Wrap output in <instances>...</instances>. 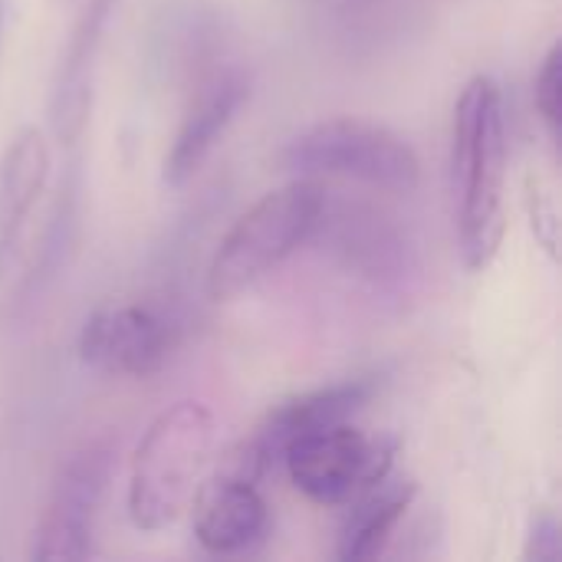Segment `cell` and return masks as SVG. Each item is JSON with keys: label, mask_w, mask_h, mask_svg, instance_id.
I'll return each mask as SVG.
<instances>
[{"label": "cell", "mask_w": 562, "mask_h": 562, "mask_svg": "<svg viewBox=\"0 0 562 562\" xmlns=\"http://www.w3.org/2000/svg\"><path fill=\"white\" fill-rule=\"evenodd\" d=\"M310 240L362 286L382 300H408L422 283V254L408 227L385 207L362 198H333L326 191L323 211Z\"/></svg>", "instance_id": "4"}, {"label": "cell", "mask_w": 562, "mask_h": 562, "mask_svg": "<svg viewBox=\"0 0 562 562\" xmlns=\"http://www.w3.org/2000/svg\"><path fill=\"white\" fill-rule=\"evenodd\" d=\"M300 494L316 504H349L356 494L382 481L395 464V441L366 438L349 422L316 428L286 445L280 458Z\"/></svg>", "instance_id": "7"}, {"label": "cell", "mask_w": 562, "mask_h": 562, "mask_svg": "<svg viewBox=\"0 0 562 562\" xmlns=\"http://www.w3.org/2000/svg\"><path fill=\"white\" fill-rule=\"evenodd\" d=\"M326 188L319 178H293L277 191H267L237 224L227 231L207 267V296L227 303L267 273H273L296 247H303L323 211Z\"/></svg>", "instance_id": "3"}, {"label": "cell", "mask_w": 562, "mask_h": 562, "mask_svg": "<svg viewBox=\"0 0 562 562\" xmlns=\"http://www.w3.org/2000/svg\"><path fill=\"white\" fill-rule=\"evenodd\" d=\"M49 142L36 125H23L0 155V277L23 240L26 221L49 181Z\"/></svg>", "instance_id": "13"}, {"label": "cell", "mask_w": 562, "mask_h": 562, "mask_svg": "<svg viewBox=\"0 0 562 562\" xmlns=\"http://www.w3.org/2000/svg\"><path fill=\"white\" fill-rule=\"evenodd\" d=\"M323 26L346 46L379 40L398 20L405 0H310Z\"/></svg>", "instance_id": "16"}, {"label": "cell", "mask_w": 562, "mask_h": 562, "mask_svg": "<svg viewBox=\"0 0 562 562\" xmlns=\"http://www.w3.org/2000/svg\"><path fill=\"white\" fill-rule=\"evenodd\" d=\"M293 178H352L408 194L422 184L418 151L389 125L369 119H323L296 132L277 155Z\"/></svg>", "instance_id": "5"}, {"label": "cell", "mask_w": 562, "mask_h": 562, "mask_svg": "<svg viewBox=\"0 0 562 562\" xmlns=\"http://www.w3.org/2000/svg\"><path fill=\"white\" fill-rule=\"evenodd\" d=\"M178 329L151 306L125 303L92 313L79 333V359L109 375L151 379L165 369Z\"/></svg>", "instance_id": "9"}, {"label": "cell", "mask_w": 562, "mask_h": 562, "mask_svg": "<svg viewBox=\"0 0 562 562\" xmlns=\"http://www.w3.org/2000/svg\"><path fill=\"white\" fill-rule=\"evenodd\" d=\"M3 20H7V0H0V36H3Z\"/></svg>", "instance_id": "19"}, {"label": "cell", "mask_w": 562, "mask_h": 562, "mask_svg": "<svg viewBox=\"0 0 562 562\" xmlns=\"http://www.w3.org/2000/svg\"><path fill=\"white\" fill-rule=\"evenodd\" d=\"M451 175L468 270H487L504 244L507 132L504 95L491 76H474L454 105Z\"/></svg>", "instance_id": "1"}, {"label": "cell", "mask_w": 562, "mask_h": 562, "mask_svg": "<svg viewBox=\"0 0 562 562\" xmlns=\"http://www.w3.org/2000/svg\"><path fill=\"white\" fill-rule=\"evenodd\" d=\"M112 441L95 438L56 468L43 517L33 530L30 560L79 562L95 553V524L112 481Z\"/></svg>", "instance_id": "6"}, {"label": "cell", "mask_w": 562, "mask_h": 562, "mask_svg": "<svg viewBox=\"0 0 562 562\" xmlns=\"http://www.w3.org/2000/svg\"><path fill=\"white\" fill-rule=\"evenodd\" d=\"M247 99H250V79L244 76V69L234 66L214 69L198 82L194 99L165 155V181L171 188L188 184L201 171V165L211 158L214 145L221 142V135L237 119Z\"/></svg>", "instance_id": "10"}, {"label": "cell", "mask_w": 562, "mask_h": 562, "mask_svg": "<svg viewBox=\"0 0 562 562\" xmlns=\"http://www.w3.org/2000/svg\"><path fill=\"white\" fill-rule=\"evenodd\" d=\"M214 454V415L201 402H175L135 445L128 464V520L158 533L194 501Z\"/></svg>", "instance_id": "2"}, {"label": "cell", "mask_w": 562, "mask_h": 562, "mask_svg": "<svg viewBox=\"0 0 562 562\" xmlns=\"http://www.w3.org/2000/svg\"><path fill=\"white\" fill-rule=\"evenodd\" d=\"M418 487L408 477H395L392 471L356 494L352 510L342 517L339 537H336V557L342 562H366L375 560L382 547L389 543L392 530L412 507Z\"/></svg>", "instance_id": "15"}, {"label": "cell", "mask_w": 562, "mask_h": 562, "mask_svg": "<svg viewBox=\"0 0 562 562\" xmlns=\"http://www.w3.org/2000/svg\"><path fill=\"white\" fill-rule=\"evenodd\" d=\"M527 562H560L562 560V527L557 514H537L527 533Z\"/></svg>", "instance_id": "18"}, {"label": "cell", "mask_w": 562, "mask_h": 562, "mask_svg": "<svg viewBox=\"0 0 562 562\" xmlns=\"http://www.w3.org/2000/svg\"><path fill=\"white\" fill-rule=\"evenodd\" d=\"M112 3L115 0H89L86 10L76 16L66 46L59 53V66L53 72V89H49V128L63 145H76L89 125L95 59L102 49V33Z\"/></svg>", "instance_id": "11"}, {"label": "cell", "mask_w": 562, "mask_h": 562, "mask_svg": "<svg viewBox=\"0 0 562 562\" xmlns=\"http://www.w3.org/2000/svg\"><path fill=\"white\" fill-rule=\"evenodd\" d=\"M194 537L207 553H244L263 540L270 514L254 481L214 474L194 494Z\"/></svg>", "instance_id": "12"}, {"label": "cell", "mask_w": 562, "mask_h": 562, "mask_svg": "<svg viewBox=\"0 0 562 562\" xmlns=\"http://www.w3.org/2000/svg\"><path fill=\"white\" fill-rule=\"evenodd\" d=\"M79 221H82V168H79V161H69L59 178L43 234L36 240L33 260L23 273L20 303H33L36 296H43L59 280V273L69 267L76 244H79Z\"/></svg>", "instance_id": "14"}, {"label": "cell", "mask_w": 562, "mask_h": 562, "mask_svg": "<svg viewBox=\"0 0 562 562\" xmlns=\"http://www.w3.org/2000/svg\"><path fill=\"white\" fill-rule=\"evenodd\" d=\"M372 395H375L372 379H346V382H336V385H326L316 392H303V395L270 408L267 418L254 428V435H247L237 448H231L221 458L217 471L260 484V477L273 468V461L283 458V451L293 438L310 435L316 428L349 422L356 412H362V405Z\"/></svg>", "instance_id": "8"}, {"label": "cell", "mask_w": 562, "mask_h": 562, "mask_svg": "<svg viewBox=\"0 0 562 562\" xmlns=\"http://www.w3.org/2000/svg\"><path fill=\"white\" fill-rule=\"evenodd\" d=\"M537 112L553 142H560L562 128V46L553 43L540 72H537Z\"/></svg>", "instance_id": "17"}]
</instances>
